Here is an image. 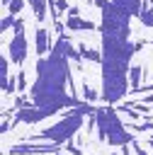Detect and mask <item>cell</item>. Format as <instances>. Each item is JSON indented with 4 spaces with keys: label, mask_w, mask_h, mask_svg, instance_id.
I'll list each match as a JSON object with an SVG mask.
<instances>
[{
    "label": "cell",
    "mask_w": 153,
    "mask_h": 155,
    "mask_svg": "<svg viewBox=\"0 0 153 155\" xmlns=\"http://www.w3.org/2000/svg\"><path fill=\"white\" fill-rule=\"evenodd\" d=\"M66 27L73 29V31H92V29H95V22L80 19V17H78V7H70L68 15H66Z\"/></svg>",
    "instance_id": "277c9868"
},
{
    "label": "cell",
    "mask_w": 153,
    "mask_h": 155,
    "mask_svg": "<svg viewBox=\"0 0 153 155\" xmlns=\"http://www.w3.org/2000/svg\"><path fill=\"white\" fill-rule=\"evenodd\" d=\"M27 2H29V7L34 10L36 19H44V17H46V5H49L46 0H27Z\"/></svg>",
    "instance_id": "ba28073f"
},
{
    "label": "cell",
    "mask_w": 153,
    "mask_h": 155,
    "mask_svg": "<svg viewBox=\"0 0 153 155\" xmlns=\"http://www.w3.org/2000/svg\"><path fill=\"white\" fill-rule=\"evenodd\" d=\"M2 2H5V7H7V5H10V2H12V0H2Z\"/></svg>",
    "instance_id": "4fadbf2b"
},
{
    "label": "cell",
    "mask_w": 153,
    "mask_h": 155,
    "mask_svg": "<svg viewBox=\"0 0 153 155\" xmlns=\"http://www.w3.org/2000/svg\"><path fill=\"white\" fill-rule=\"evenodd\" d=\"M83 97H85L87 102H97V97H100V94H97V90H95V87L83 85Z\"/></svg>",
    "instance_id": "30bf717a"
},
{
    "label": "cell",
    "mask_w": 153,
    "mask_h": 155,
    "mask_svg": "<svg viewBox=\"0 0 153 155\" xmlns=\"http://www.w3.org/2000/svg\"><path fill=\"white\" fill-rule=\"evenodd\" d=\"M112 5L114 7H119L124 15H134V17H138V12H141V5H143V0H112Z\"/></svg>",
    "instance_id": "5b68a950"
},
{
    "label": "cell",
    "mask_w": 153,
    "mask_h": 155,
    "mask_svg": "<svg viewBox=\"0 0 153 155\" xmlns=\"http://www.w3.org/2000/svg\"><path fill=\"white\" fill-rule=\"evenodd\" d=\"M121 155H131V145H124L121 148Z\"/></svg>",
    "instance_id": "7c38bea8"
},
{
    "label": "cell",
    "mask_w": 153,
    "mask_h": 155,
    "mask_svg": "<svg viewBox=\"0 0 153 155\" xmlns=\"http://www.w3.org/2000/svg\"><path fill=\"white\" fill-rule=\"evenodd\" d=\"M7 44H10V46H7V56H10L15 63H22V61L27 58V36H24V31L12 34V39H10Z\"/></svg>",
    "instance_id": "3957f363"
},
{
    "label": "cell",
    "mask_w": 153,
    "mask_h": 155,
    "mask_svg": "<svg viewBox=\"0 0 153 155\" xmlns=\"http://www.w3.org/2000/svg\"><path fill=\"white\" fill-rule=\"evenodd\" d=\"M34 39H36V53H39V56H44V53H46V48H49V31L39 27Z\"/></svg>",
    "instance_id": "52a82bcc"
},
{
    "label": "cell",
    "mask_w": 153,
    "mask_h": 155,
    "mask_svg": "<svg viewBox=\"0 0 153 155\" xmlns=\"http://www.w3.org/2000/svg\"><path fill=\"white\" fill-rule=\"evenodd\" d=\"M22 7H24V0H12V2L7 5V15H10V17H19Z\"/></svg>",
    "instance_id": "9c48e42d"
},
{
    "label": "cell",
    "mask_w": 153,
    "mask_h": 155,
    "mask_svg": "<svg viewBox=\"0 0 153 155\" xmlns=\"http://www.w3.org/2000/svg\"><path fill=\"white\" fill-rule=\"evenodd\" d=\"M70 65L66 61V56H61L58 51H53L49 58H41L36 63V80L32 85V102L34 107L56 114L61 107L70 104V107H83L78 102L75 94H66V85L70 82Z\"/></svg>",
    "instance_id": "6da1fadb"
},
{
    "label": "cell",
    "mask_w": 153,
    "mask_h": 155,
    "mask_svg": "<svg viewBox=\"0 0 153 155\" xmlns=\"http://www.w3.org/2000/svg\"><path fill=\"white\" fill-rule=\"evenodd\" d=\"M141 78H143V68H141V65H131V68H129V85H131V92L141 90Z\"/></svg>",
    "instance_id": "8992f818"
},
{
    "label": "cell",
    "mask_w": 153,
    "mask_h": 155,
    "mask_svg": "<svg viewBox=\"0 0 153 155\" xmlns=\"http://www.w3.org/2000/svg\"><path fill=\"white\" fill-rule=\"evenodd\" d=\"M112 155H117V153H112Z\"/></svg>",
    "instance_id": "5bb4252c"
},
{
    "label": "cell",
    "mask_w": 153,
    "mask_h": 155,
    "mask_svg": "<svg viewBox=\"0 0 153 155\" xmlns=\"http://www.w3.org/2000/svg\"><path fill=\"white\" fill-rule=\"evenodd\" d=\"M97 114V109L95 107H90V104H83V107H75V109H70V111H66L63 114V119H58L56 124H51L49 128H44L41 133H34V136H29L27 140H32V143H56V145H61V143H70V138L80 131V124H83V116L85 114Z\"/></svg>",
    "instance_id": "7a4b0ae2"
},
{
    "label": "cell",
    "mask_w": 153,
    "mask_h": 155,
    "mask_svg": "<svg viewBox=\"0 0 153 155\" xmlns=\"http://www.w3.org/2000/svg\"><path fill=\"white\" fill-rule=\"evenodd\" d=\"M134 150H136V155H148V153H146V148H143V145H138L136 140H134Z\"/></svg>",
    "instance_id": "8fae6325"
}]
</instances>
